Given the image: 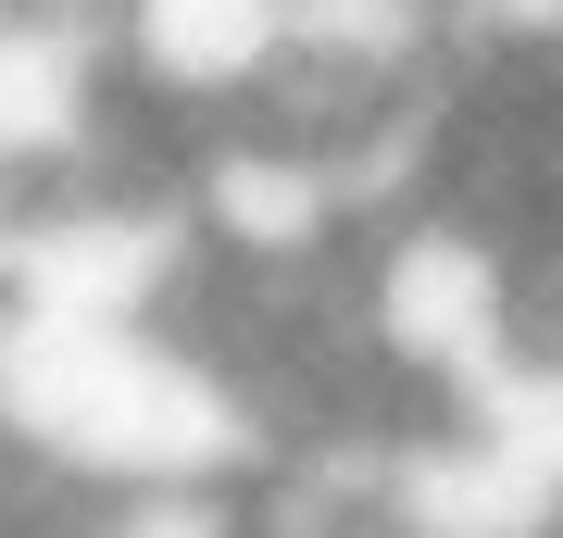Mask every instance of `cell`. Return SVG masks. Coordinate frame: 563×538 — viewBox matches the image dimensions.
Wrapping results in <instances>:
<instances>
[]
</instances>
